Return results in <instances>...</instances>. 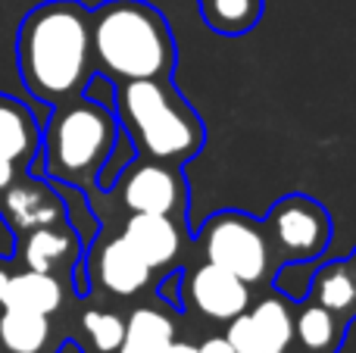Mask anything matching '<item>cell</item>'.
Segmentation results:
<instances>
[{
    "label": "cell",
    "instance_id": "cell-2",
    "mask_svg": "<svg viewBox=\"0 0 356 353\" xmlns=\"http://www.w3.org/2000/svg\"><path fill=\"white\" fill-rule=\"evenodd\" d=\"M94 69L110 81L169 79L175 69V38L166 16L147 0H106L91 13Z\"/></svg>",
    "mask_w": 356,
    "mask_h": 353
},
{
    "label": "cell",
    "instance_id": "cell-11",
    "mask_svg": "<svg viewBox=\"0 0 356 353\" xmlns=\"http://www.w3.org/2000/svg\"><path fill=\"white\" fill-rule=\"evenodd\" d=\"M122 238L150 269H163V272L178 266L184 254V222H178L172 216L129 213Z\"/></svg>",
    "mask_w": 356,
    "mask_h": 353
},
{
    "label": "cell",
    "instance_id": "cell-6",
    "mask_svg": "<svg viewBox=\"0 0 356 353\" xmlns=\"http://www.w3.org/2000/svg\"><path fill=\"white\" fill-rule=\"evenodd\" d=\"M263 229L275 263H288V266L319 260L332 241L328 210L319 200L303 197V194H291V197L278 200L266 216Z\"/></svg>",
    "mask_w": 356,
    "mask_h": 353
},
{
    "label": "cell",
    "instance_id": "cell-25",
    "mask_svg": "<svg viewBox=\"0 0 356 353\" xmlns=\"http://www.w3.org/2000/svg\"><path fill=\"white\" fill-rule=\"evenodd\" d=\"M163 353H200L197 350V344H188V341H172Z\"/></svg>",
    "mask_w": 356,
    "mask_h": 353
},
{
    "label": "cell",
    "instance_id": "cell-18",
    "mask_svg": "<svg viewBox=\"0 0 356 353\" xmlns=\"http://www.w3.org/2000/svg\"><path fill=\"white\" fill-rule=\"evenodd\" d=\"M309 300H316L319 306L350 322L356 316V272L350 269V263L344 260L322 266L313 279V288H309Z\"/></svg>",
    "mask_w": 356,
    "mask_h": 353
},
{
    "label": "cell",
    "instance_id": "cell-15",
    "mask_svg": "<svg viewBox=\"0 0 356 353\" xmlns=\"http://www.w3.org/2000/svg\"><path fill=\"white\" fill-rule=\"evenodd\" d=\"M13 310H31L41 316H54L63 306V285L56 275L35 272V269H22V272L10 275V285L3 291V304Z\"/></svg>",
    "mask_w": 356,
    "mask_h": 353
},
{
    "label": "cell",
    "instance_id": "cell-5",
    "mask_svg": "<svg viewBox=\"0 0 356 353\" xmlns=\"http://www.w3.org/2000/svg\"><path fill=\"white\" fill-rule=\"evenodd\" d=\"M203 260L213 266L232 272L234 279L247 285H259L269 279L275 256H272L269 238L259 219L244 216V213H216L203 222L197 235Z\"/></svg>",
    "mask_w": 356,
    "mask_h": 353
},
{
    "label": "cell",
    "instance_id": "cell-19",
    "mask_svg": "<svg viewBox=\"0 0 356 353\" xmlns=\"http://www.w3.org/2000/svg\"><path fill=\"white\" fill-rule=\"evenodd\" d=\"M200 16L216 35H247L263 19V0H200Z\"/></svg>",
    "mask_w": 356,
    "mask_h": 353
},
{
    "label": "cell",
    "instance_id": "cell-4",
    "mask_svg": "<svg viewBox=\"0 0 356 353\" xmlns=\"http://www.w3.org/2000/svg\"><path fill=\"white\" fill-rule=\"evenodd\" d=\"M116 119L100 100L79 94L56 104L41 131L44 172L63 185H94L116 147Z\"/></svg>",
    "mask_w": 356,
    "mask_h": 353
},
{
    "label": "cell",
    "instance_id": "cell-20",
    "mask_svg": "<svg viewBox=\"0 0 356 353\" xmlns=\"http://www.w3.org/2000/svg\"><path fill=\"white\" fill-rule=\"evenodd\" d=\"M81 331H85L94 353H119V344H122L125 335V319L116 310L94 306V310H85V316H81Z\"/></svg>",
    "mask_w": 356,
    "mask_h": 353
},
{
    "label": "cell",
    "instance_id": "cell-1",
    "mask_svg": "<svg viewBox=\"0 0 356 353\" xmlns=\"http://www.w3.org/2000/svg\"><path fill=\"white\" fill-rule=\"evenodd\" d=\"M16 66L25 91L47 106L79 97L94 75L91 13L79 0H47L22 19Z\"/></svg>",
    "mask_w": 356,
    "mask_h": 353
},
{
    "label": "cell",
    "instance_id": "cell-9",
    "mask_svg": "<svg viewBox=\"0 0 356 353\" xmlns=\"http://www.w3.org/2000/svg\"><path fill=\"white\" fill-rule=\"evenodd\" d=\"M88 272H91L94 285L110 297H138L141 291L150 288V275L154 269L129 247L122 235L119 238H104L88 256Z\"/></svg>",
    "mask_w": 356,
    "mask_h": 353
},
{
    "label": "cell",
    "instance_id": "cell-21",
    "mask_svg": "<svg viewBox=\"0 0 356 353\" xmlns=\"http://www.w3.org/2000/svg\"><path fill=\"white\" fill-rule=\"evenodd\" d=\"M247 313L253 316V322L259 325L263 331H269L278 344L284 347H294V310H291L288 300L275 297V294H266L259 304H250Z\"/></svg>",
    "mask_w": 356,
    "mask_h": 353
},
{
    "label": "cell",
    "instance_id": "cell-17",
    "mask_svg": "<svg viewBox=\"0 0 356 353\" xmlns=\"http://www.w3.org/2000/svg\"><path fill=\"white\" fill-rule=\"evenodd\" d=\"M175 341V322L160 306H138L125 319L119 353H163Z\"/></svg>",
    "mask_w": 356,
    "mask_h": 353
},
{
    "label": "cell",
    "instance_id": "cell-26",
    "mask_svg": "<svg viewBox=\"0 0 356 353\" xmlns=\"http://www.w3.org/2000/svg\"><path fill=\"white\" fill-rule=\"evenodd\" d=\"M347 263H350V269L356 272V247H353V254H350V260H347Z\"/></svg>",
    "mask_w": 356,
    "mask_h": 353
},
{
    "label": "cell",
    "instance_id": "cell-8",
    "mask_svg": "<svg viewBox=\"0 0 356 353\" xmlns=\"http://www.w3.org/2000/svg\"><path fill=\"white\" fill-rule=\"evenodd\" d=\"M184 300H188L203 319L232 322L234 316L247 313V306H250V285L203 260L200 266H194L191 275L184 279Z\"/></svg>",
    "mask_w": 356,
    "mask_h": 353
},
{
    "label": "cell",
    "instance_id": "cell-7",
    "mask_svg": "<svg viewBox=\"0 0 356 353\" xmlns=\"http://www.w3.org/2000/svg\"><path fill=\"white\" fill-rule=\"evenodd\" d=\"M119 200L129 213H156L184 222L188 216V185L172 163L141 156L119 179Z\"/></svg>",
    "mask_w": 356,
    "mask_h": 353
},
{
    "label": "cell",
    "instance_id": "cell-24",
    "mask_svg": "<svg viewBox=\"0 0 356 353\" xmlns=\"http://www.w3.org/2000/svg\"><path fill=\"white\" fill-rule=\"evenodd\" d=\"M10 275H13L10 263L0 260V304H3V291H6V285H10Z\"/></svg>",
    "mask_w": 356,
    "mask_h": 353
},
{
    "label": "cell",
    "instance_id": "cell-12",
    "mask_svg": "<svg viewBox=\"0 0 356 353\" xmlns=\"http://www.w3.org/2000/svg\"><path fill=\"white\" fill-rule=\"evenodd\" d=\"M79 250L81 241L69 222L41 225V229L19 235V263L25 269L56 275V279H60V272L72 269V263L79 260Z\"/></svg>",
    "mask_w": 356,
    "mask_h": 353
},
{
    "label": "cell",
    "instance_id": "cell-13",
    "mask_svg": "<svg viewBox=\"0 0 356 353\" xmlns=\"http://www.w3.org/2000/svg\"><path fill=\"white\" fill-rule=\"evenodd\" d=\"M38 147H41V129L31 110L22 100L0 91V166L22 172L35 160Z\"/></svg>",
    "mask_w": 356,
    "mask_h": 353
},
{
    "label": "cell",
    "instance_id": "cell-23",
    "mask_svg": "<svg viewBox=\"0 0 356 353\" xmlns=\"http://www.w3.org/2000/svg\"><path fill=\"white\" fill-rule=\"evenodd\" d=\"M200 353H234V347L228 344V338L225 335H216V338H207V341L197 347Z\"/></svg>",
    "mask_w": 356,
    "mask_h": 353
},
{
    "label": "cell",
    "instance_id": "cell-16",
    "mask_svg": "<svg viewBox=\"0 0 356 353\" xmlns=\"http://www.w3.org/2000/svg\"><path fill=\"white\" fill-rule=\"evenodd\" d=\"M347 322L332 310L307 297V304L294 313V344L303 353H334L344 341Z\"/></svg>",
    "mask_w": 356,
    "mask_h": 353
},
{
    "label": "cell",
    "instance_id": "cell-22",
    "mask_svg": "<svg viewBox=\"0 0 356 353\" xmlns=\"http://www.w3.org/2000/svg\"><path fill=\"white\" fill-rule=\"evenodd\" d=\"M228 344L234 347V353H288L284 344H278L269 331H263L257 322H253L250 313H241L228 322L225 331Z\"/></svg>",
    "mask_w": 356,
    "mask_h": 353
},
{
    "label": "cell",
    "instance_id": "cell-14",
    "mask_svg": "<svg viewBox=\"0 0 356 353\" xmlns=\"http://www.w3.org/2000/svg\"><path fill=\"white\" fill-rule=\"evenodd\" d=\"M50 316L0 306V347L3 353H54Z\"/></svg>",
    "mask_w": 356,
    "mask_h": 353
},
{
    "label": "cell",
    "instance_id": "cell-3",
    "mask_svg": "<svg viewBox=\"0 0 356 353\" xmlns=\"http://www.w3.org/2000/svg\"><path fill=\"white\" fill-rule=\"evenodd\" d=\"M116 110L131 144L147 160L181 166L194 160L207 141L200 116L169 79L119 81Z\"/></svg>",
    "mask_w": 356,
    "mask_h": 353
},
{
    "label": "cell",
    "instance_id": "cell-10",
    "mask_svg": "<svg viewBox=\"0 0 356 353\" xmlns=\"http://www.w3.org/2000/svg\"><path fill=\"white\" fill-rule=\"evenodd\" d=\"M0 216L10 225L13 235H25L41 225L66 222V204L63 197L41 179L19 175L3 194H0Z\"/></svg>",
    "mask_w": 356,
    "mask_h": 353
}]
</instances>
